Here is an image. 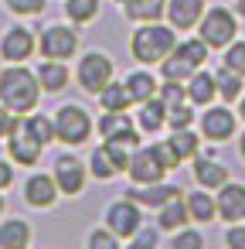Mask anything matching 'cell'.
<instances>
[{
	"mask_svg": "<svg viewBox=\"0 0 245 249\" xmlns=\"http://www.w3.org/2000/svg\"><path fill=\"white\" fill-rule=\"evenodd\" d=\"M38 99H41L38 75L24 69V62H7V69L0 72V103L21 116V113H31Z\"/></svg>",
	"mask_w": 245,
	"mask_h": 249,
	"instance_id": "6da1fadb",
	"label": "cell"
},
{
	"mask_svg": "<svg viewBox=\"0 0 245 249\" xmlns=\"http://www.w3.org/2000/svg\"><path fill=\"white\" fill-rule=\"evenodd\" d=\"M177 45V28L160 24V21H143L133 38H130V52L140 65H160Z\"/></svg>",
	"mask_w": 245,
	"mask_h": 249,
	"instance_id": "7a4b0ae2",
	"label": "cell"
},
{
	"mask_svg": "<svg viewBox=\"0 0 245 249\" xmlns=\"http://www.w3.org/2000/svg\"><path fill=\"white\" fill-rule=\"evenodd\" d=\"M55 137L58 143H68V147H82L89 137H92V116L85 106L79 103H65L55 109Z\"/></svg>",
	"mask_w": 245,
	"mask_h": 249,
	"instance_id": "3957f363",
	"label": "cell"
},
{
	"mask_svg": "<svg viewBox=\"0 0 245 249\" xmlns=\"http://www.w3.org/2000/svg\"><path fill=\"white\" fill-rule=\"evenodd\" d=\"M197 38L208 45V48H228L238 35V24H235V14L225 11V7H208L197 21Z\"/></svg>",
	"mask_w": 245,
	"mask_h": 249,
	"instance_id": "277c9868",
	"label": "cell"
},
{
	"mask_svg": "<svg viewBox=\"0 0 245 249\" xmlns=\"http://www.w3.org/2000/svg\"><path fill=\"white\" fill-rule=\"evenodd\" d=\"M113 72H116V65H113V58H109L106 52H85V55L79 58L75 79H79L82 92L99 96V89H102L106 82H113Z\"/></svg>",
	"mask_w": 245,
	"mask_h": 249,
	"instance_id": "5b68a950",
	"label": "cell"
},
{
	"mask_svg": "<svg viewBox=\"0 0 245 249\" xmlns=\"http://www.w3.org/2000/svg\"><path fill=\"white\" fill-rule=\"evenodd\" d=\"M38 52H41L45 58L65 62V58H72V55L79 52V31H75L72 24H48V28H41V35H38Z\"/></svg>",
	"mask_w": 245,
	"mask_h": 249,
	"instance_id": "8992f818",
	"label": "cell"
},
{
	"mask_svg": "<svg viewBox=\"0 0 245 249\" xmlns=\"http://www.w3.org/2000/svg\"><path fill=\"white\" fill-rule=\"evenodd\" d=\"M51 174H55L58 191H62V195H68V198H75V195H82V188H85L89 167H85V164H82L75 154H62V157H55Z\"/></svg>",
	"mask_w": 245,
	"mask_h": 249,
	"instance_id": "52a82bcc",
	"label": "cell"
},
{
	"mask_svg": "<svg viewBox=\"0 0 245 249\" xmlns=\"http://www.w3.org/2000/svg\"><path fill=\"white\" fill-rule=\"evenodd\" d=\"M45 154V143H38L28 130H24V120H17V126L7 133V157L21 167H34Z\"/></svg>",
	"mask_w": 245,
	"mask_h": 249,
	"instance_id": "ba28073f",
	"label": "cell"
},
{
	"mask_svg": "<svg viewBox=\"0 0 245 249\" xmlns=\"http://www.w3.org/2000/svg\"><path fill=\"white\" fill-rule=\"evenodd\" d=\"M106 225L119 235V239H133L136 229L143 225V212L133 198H123V201H113L106 208Z\"/></svg>",
	"mask_w": 245,
	"mask_h": 249,
	"instance_id": "9c48e42d",
	"label": "cell"
},
{
	"mask_svg": "<svg viewBox=\"0 0 245 249\" xmlns=\"http://www.w3.org/2000/svg\"><path fill=\"white\" fill-rule=\"evenodd\" d=\"M34 52H38V38L24 24L7 28L4 38H0V58H4V62H28Z\"/></svg>",
	"mask_w": 245,
	"mask_h": 249,
	"instance_id": "30bf717a",
	"label": "cell"
},
{
	"mask_svg": "<svg viewBox=\"0 0 245 249\" xmlns=\"http://www.w3.org/2000/svg\"><path fill=\"white\" fill-rule=\"evenodd\" d=\"M96 130H99L102 140H119V143H130V147H140V133H136L133 120L126 116V109H116V113L102 109V120L96 123Z\"/></svg>",
	"mask_w": 245,
	"mask_h": 249,
	"instance_id": "8fae6325",
	"label": "cell"
},
{
	"mask_svg": "<svg viewBox=\"0 0 245 249\" xmlns=\"http://www.w3.org/2000/svg\"><path fill=\"white\" fill-rule=\"evenodd\" d=\"M130 181L133 184H150V181H163V174H167V167L160 164V157H157V150H153V143L150 147H136L133 150V157H130Z\"/></svg>",
	"mask_w": 245,
	"mask_h": 249,
	"instance_id": "7c38bea8",
	"label": "cell"
},
{
	"mask_svg": "<svg viewBox=\"0 0 245 249\" xmlns=\"http://www.w3.org/2000/svg\"><path fill=\"white\" fill-rule=\"evenodd\" d=\"M21 191H24V205H28V208H38V212L51 208V205L58 201V195H62L58 184H55V174H45V171L31 174Z\"/></svg>",
	"mask_w": 245,
	"mask_h": 249,
	"instance_id": "4fadbf2b",
	"label": "cell"
},
{
	"mask_svg": "<svg viewBox=\"0 0 245 249\" xmlns=\"http://www.w3.org/2000/svg\"><path fill=\"white\" fill-rule=\"evenodd\" d=\"M184 191L177 184H167V181H150V184H133L126 188V198H133L140 208H160L174 198H180Z\"/></svg>",
	"mask_w": 245,
	"mask_h": 249,
	"instance_id": "5bb4252c",
	"label": "cell"
},
{
	"mask_svg": "<svg viewBox=\"0 0 245 249\" xmlns=\"http://www.w3.org/2000/svg\"><path fill=\"white\" fill-rule=\"evenodd\" d=\"M201 133L204 140H214V143H225L235 137V113L228 106H211L208 113H201Z\"/></svg>",
	"mask_w": 245,
	"mask_h": 249,
	"instance_id": "9a60e30c",
	"label": "cell"
},
{
	"mask_svg": "<svg viewBox=\"0 0 245 249\" xmlns=\"http://www.w3.org/2000/svg\"><path fill=\"white\" fill-rule=\"evenodd\" d=\"M214 205H218V215L225 222H245V184L225 181L214 195Z\"/></svg>",
	"mask_w": 245,
	"mask_h": 249,
	"instance_id": "2e32d148",
	"label": "cell"
},
{
	"mask_svg": "<svg viewBox=\"0 0 245 249\" xmlns=\"http://www.w3.org/2000/svg\"><path fill=\"white\" fill-rule=\"evenodd\" d=\"M34 75H38L41 92H48V96H58V92H62V89H68V82H72L68 65H65V62H58V58H45V62L34 69Z\"/></svg>",
	"mask_w": 245,
	"mask_h": 249,
	"instance_id": "e0dca14e",
	"label": "cell"
},
{
	"mask_svg": "<svg viewBox=\"0 0 245 249\" xmlns=\"http://www.w3.org/2000/svg\"><path fill=\"white\" fill-rule=\"evenodd\" d=\"M208 7H204V0H167V24L170 28H177V31H187V28H194L197 21H201V14H204Z\"/></svg>",
	"mask_w": 245,
	"mask_h": 249,
	"instance_id": "ac0fdd59",
	"label": "cell"
},
{
	"mask_svg": "<svg viewBox=\"0 0 245 249\" xmlns=\"http://www.w3.org/2000/svg\"><path fill=\"white\" fill-rule=\"evenodd\" d=\"M28 246H31V222L28 218L0 222V249H28Z\"/></svg>",
	"mask_w": 245,
	"mask_h": 249,
	"instance_id": "d6986e66",
	"label": "cell"
},
{
	"mask_svg": "<svg viewBox=\"0 0 245 249\" xmlns=\"http://www.w3.org/2000/svg\"><path fill=\"white\" fill-rule=\"evenodd\" d=\"M184 89H187V103H191V106H211V99L218 96L214 75H211V72H201V69L184 82Z\"/></svg>",
	"mask_w": 245,
	"mask_h": 249,
	"instance_id": "ffe728a7",
	"label": "cell"
},
{
	"mask_svg": "<svg viewBox=\"0 0 245 249\" xmlns=\"http://www.w3.org/2000/svg\"><path fill=\"white\" fill-rule=\"evenodd\" d=\"M136 106H140L136 123H140L143 133H157V130L167 123V106H163L160 96H150V99H143V103H136Z\"/></svg>",
	"mask_w": 245,
	"mask_h": 249,
	"instance_id": "44dd1931",
	"label": "cell"
},
{
	"mask_svg": "<svg viewBox=\"0 0 245 249\" xmlns=\"http://www.w3.org/2000/svg\"><path fill=\"white\" fill-rule=\"evenodd\" d=\"M194 181L201 188H221L228 181V167L218 164L214 157H194Z\"/></svg>",
	"mask_w": 245,
	"mask_h": 249,
	"instance_id": "7402d4cb",
	"label": "cell"
},
{
	"mask_svg": "<svg viewBox=\"0 0 245 249\" xmlns=\"http://www.w3.org/2000/svg\"><path fill=\"white\" fill-rule=\"evenodd\" d=\"M187 222H191V215H187L184 198H174V201H167V205L157 208V229H160V232H177V229H184Z\"/></svg>",
	"mask_w": 245,
	"mask_h": 249,
	"instance_id": "603a6c76",
	"label": "cell"
},
{
	"mask_svg": "<svg viewBox=\"0 0 245 249\" xmlns=\"http://www.w3.org/2000/svg\"><path fill=\"white\" fill-rule=\"evenodd\" d=\"M123 4V14L136 24L143 21H160L163 11H167V0H119Z\"/></svg>",
	"mask_w": 245,
	"mask_h": 249,
	"instance_id": "cb8c5ba5",
	"label": "cell"
},
{
	"mask_svg": "<svg viewBox=\"0 0 245 249\" xmlns=\"http://www.w3.org/2000/svg\"><path fill=\"white\" fill-rule=\"evenodd\" d=\"M184 205H187V215H191L194 222H211V218L218 215V205H214V198L208 195V188H197V191L184 195Z\"/></svg>",
	"mask_w": 245,
	"mask_h": 249,
	"instance_id": "d4e9b609",
	"label": "cell"
},
{
	"mask_svg": "<svg viewBox=\"0 0 245 249\" xmlns=\"http://www.w3.org/2000/svg\"><path fill=\"white\" fill-rule=\"evenodd\" d=\"M123 82H126V89H130V99H133V103H143V99L157 96V79H153L147 69H133Z\"/></svg>",
	"mask_w": 245,
	"mask_h": 249,
	"instance_id": "484cf974",
	"label": "cell"
},
{
	"mask_svg": "<svg viewBox=\"0 0 245 249\" xmlns=\"http://www.w3.org/2000/svg\"><path fill=\"white\" fill-rule=\"evenodd\" d=\"M102 11V0H65V18L82 28V24H92Z\"/></svg>",
	"mask_w": 245,
	"mask_h": 249,
	"instance_id": "4316f807",
	"label": "cell"
},
{
	"mask_svg": "<svg viewBox=\"0 0 245 249\" xmlns=\"http://www.w3.org/2000/svg\"><path fill=\"white\" fill-rule=\"evenodd\" d=\"M130 89H126V82H106L102 89H99V106L102 109H109V113H116V109H130Z\"/></svg>",
	"mask_w": 245,
	"mask_h": 249,
	"instance_id": "83f0119b",
	"label": "cell"
},
{
	"mask_svg": "<svg viewBox=\"0 0 245 249\" xmlns=\"http://www.w3.org/2000/svg\"><path fill=\"white\" fill-rule=\"evenodd\" d=\"M194 72H197V69H194V65H191V62H187V58H184V55L177 52V48H174V52H170V55H167V58L160 62V75H163V79H177V82H187V79H191Z\"/></svg>",
	"mask_w": 245,
	"mask_h": 249,
	"instance_id": "f1b7e54d",
	"label": "cell"
},
{
	"mask_svg": "<svg viewBox=\"0 0 245 249\" xmlns=\"http://www.w3.org/2000/svg\"><path fill=\"white\" fill-rule=\"evenodd\" d=\"M24 130L38 140V143H55L58 137H55V120L51 116H45V113H31V116H24Z\"/></svg>",
	"mask_w": 245,
	"mask_h": 249,
	"instance_id": "f546056e",
	"label": "cell"
},
{
	"mask_svg": "<svg viewBox=\"0 0 245 249\" xmlns=\"http://www.w3.org/2000/svg\"><path fill=\"white\" fill-rule=\"evenodd\" d=\"M167 140H170V147H174V154H177L180 160H191V157H197V147H201V140H197V133H194L191 126H180V130H174Z\"/></svg>",
	"mask_w": 245,
	"mask_h": 249,
	"instance_id": "4dcf8cb0",
	"label": "cell"
},
{
	"mask_svg": "<svg viewBox=\"0 0 245 249\" xmlns=\"http://www.w3.org/2000/svg\"><path fill=\"white\" fill-rule=\"evenodd\" d=\"M89 174H92L96 181H113V178L119 174V167L113 164V157H109L106 143H102V147H96V150L89 154Z\"/></svg>",
	"mask_w": 245,
	"mask_h": 249,
	"instance_id": "1f68e13d",
	"label": "cell"
},
{
	"mask_svg": "<svg viewBox=\"0 0 245 249\" xmlns=\"http://www.w3.org/2000/svg\"><path fill=\"white\" fill-rule=\"evenodd\" d=\"M242 79H245V75H238V72H231L228 65H221V69L214 72V86H218V96H221L225 103H231V99H238V96H242Z\"/></svg>",
	"mask_w": 245,
	"mask_h": 249,
	"instance_id": "d6a6232c",
	"label": "cell"
},
{
	"mask_svg": "<svg viewBox=\"0 0 245 249\" xmlns=\"http://www.w3.org/2000/svg\"><path fill=\"white\" fill-rule=\"evenodd\" d=\"M174 48H177V52H180V55H184V58H187L191 65H194V69H201V65L208 62V45H204L201 38H191V41H177Z\"/></svg>",
	"mask_w": 245,
	"mask_h": 249,
	"instance_id": "836d02e7",
	"label": "cell"
},
{
	"mask_svg": "<svg viewBox=\"0 0 245 249\" xmlns=\"http://www.w3.org/2000/svg\"><path fill=\"white\" fill-rule=\"evenodd\" d=\"M4 7L17 18H38V14H45L48 0H4Z\"/></svg>",
	"mask_w": 245,
	"mask_h": 249,
	"instance_id": "e575fe53",
	"label": "cell"
},
{
	"mask_svg": "<svg viewBox=\"0 0 245 249\" xmlns=\"http://www.w3.org/2000/svg\"><path fill=\"white\" fill-rule=\"evenodd\" d=\"M157 96L163 99V106H177V103L187 99V89H184V82H177V79H163V86H157Z\"/></svg>",
	"mask_w": 245,
	"mask_h": 249,
	"instance_id": "d590c367",
	"label": "cell"
},
{
	"mask_svg": "<svg viewBox=\"0 0 245 249\" xmlns=\"http://www.w3.org/2000/svg\"><path fill=\"white\" fill-rule=\"evenodd\" d=\"M191 123H194V109H191L187 99L177 103V106H167V126L170 130H180V126H191Z\"/></svg>",
	"mask_w": 245,
	"mask_h": 249,
	"instance_id": "8d00e7d4",
	"label": "cell"
},
{
	"mask_svg": "<svg viewBox=\"0 0 245 249\" xmlns=\"http://www.w3.org/2000/svg\"><path fill=\"white\" fill-rule=\"evenodd\" d=\"M85 246L89 249H119V235L106 225V229H92L89 232V239H85Z\"/></svg>",
	"mask_w": 245,
	"mask_h": 249,
	"instance_id": "74e56055",
	"label": "cell"
},
{
	"mask_svg": "<svg viewBox=\"0 0 245 249\" xmlns=\"http://www.w3.org/2000/svg\"><path fill=\"white\" fill-rule=\"evenodd\" d=\"M221 65H228V69L238 72V75H245V41H231V45L225 48Z\"/></svg>",
	"mask_w": 245,
	"mask_h": 249,
	"instance_id": "f35d334b",
	"label": "cell"
},
{
	"mask_svg": "<svg viewBox=\"0 0 245 249\" xmlns=\"http://www.w3.org/2000/svg\"><path fill=\"white\" fill-rule=\"evenodd\" d=\"M170 246H174V249H201V246H204V235L194 232V229H177L174 239H170Z\"/></svg>",
	"mask_w": 245,
	"mask_h": 249,
	"instance_id": "ab89813d",
	"label": "cell"
},
{
	"mask_svg": "<svg viewBox=\"0 0 245 249\" xmlns=\"http://www.w3.org/2000/svg\"><path fill=\"white\" fill-rule=\"evenodd\" d=\"M153 150H157V157H160V164H163L167 171H174V167H180V157L174 154V147H170V140H160V143H153Z\"/></svg>",
	"mask_w": 245,
	"mask_h": 249,
	"instance_id": "60d3db41",
	"label": "cell"
},
{
	"mask_svg": "<svg viewBox=\"0 0 245 249\" xmlns=\"http://www.w3.org/2000/svg\"><path fill=\"white\" fill-rule=\"evenodd\" d=\"M17 120H21L17 113H11V109H7L4 103H0V140H7V133H11V130L17 126Z\"/></svg>",
	"mask_w": 245,
	"mask_h": 249,
	"instance_id": "b9f144b4",
	"label": "cell"
},
{
	"mask_svg": "<svg viewBox=\"0 0 245 249\" xmlns=\"http://www.w3.org/2000/svg\"><path fill=\"white\" fill-rule=\"evenodd\" d=\"M225 246H228V249H245V225L235 222V225L225 232Z\"/></svg>",
	"mask_w": 245,
	"mask_h": 249,
	"instance_id": "7bdbcfd3",
	"label": "cell"
},
{
	"mask_svg": "<svg viewBox=\"0 0 245 249\" xmlns=\"http://www.w3.org/2000/svg\"><path fill=\"white\" fill-rule=\"evenodd\" d=\"M130 242H133L136 249H140V246H157V242H160V232H150V229H143V225H140V229H136V235H133Z\"/></svg>",
	"mask_w": 245,
	"mask_h": 249,
	"instance_id": "ee69618b",
	"label": "cell"
},
{
	"mask_svg": "<svg viewBox=\"0 0 245 249\" xmlns=\"http://www.w3.org/2000/svg\"><path fill=\"white\" fill-rule=\"evenodd\" d=\"M11 184H14V160L0 157V191H7Z\"/></svg>",
	"mask_w": 245,
	"mask_h": 249,
	"instance_id": "f6af8a7d",
	"label": "cell"
},
{
	"mask_svg": "<svg viewBox=\"0 0 245 249\" xmlns=\"http://www.w3.org/2000/svg\"><path fill=\"white\" fill-rule=\"evenodd\" d=\"M238 116H242V120H245V92H242V96H238Z\"/></svg>",
	"mask_w": 245,
	"mask_h": 249,
	"instance_id": "bcb514c9",
	"label": "cell"
},
{
	"mask_svg": "<svg viewBox=\"0 0 245 249\" xmlns=\"http://www.w3.org/2000/svg\"><path fill=\"white\" fill-rule=\"evenodd\" d=\"M238 154H242V160H245V133H242V140H238Z\"/></svg>",
	"mask_w": 245,
	"mask_h": 249,
	"instance_id": "7dc6e473",
	"label": "cell"
},
{
	"mask_svg": "<svg viewBox=\"0 0 245 249\" xmlns=\"http://www.w3.org/2000/svg\"><path fill=\"white\" fill-rule=\"evenodd\" d=\"M235 4H238V7H235V11H238V14H242V18H245V0H235Z\"/></svg>",
	"mask_w": 245,
	"mask_h": 249,
	"instance_id": "c3c4849f",
	"label": "cell"
},
{
	"mask_svg": "<svg viewBox=\"0 0 245 249\" xmlns=\"http://www.w3.org/2000/svg\"><path fill=\"white\" fill-rule=\"evenodd\" d=\"M4 208H7V198H4V195H0V215H4Z\"/></svg>",
	"mask_w": 245,
	"mask_h": 249,
	"instance_id": "681fc988",
	"label": "cell"
}]
</instances>
